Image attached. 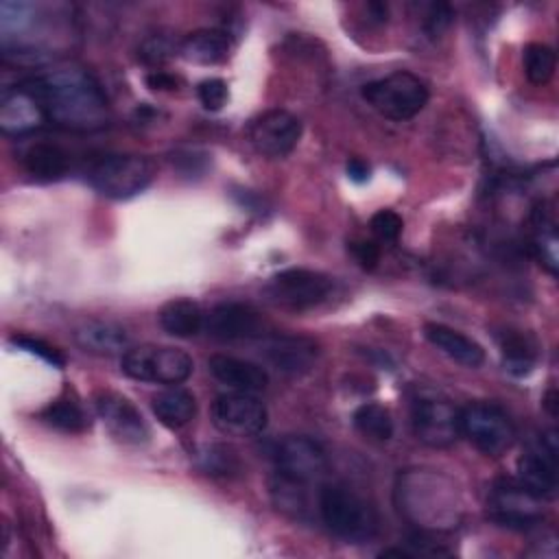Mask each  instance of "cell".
Masks as SVG:
<instances>
[{"instance_id": "1", "label": "cell", "mask_w": 559, "mask_h": 559, "mask_svg": "<svg viewBox=\"0 0 559 559\" xmlns=\"http://www.w3.org/2000/svg\"><path fill=\"white\" fill-rule=\"evenodd\" d=\"M41 103L48 122L68 131H98L109 124V100L98 81L79 66H63L22 81Z\"/></svg>"}, {"instance_id": "2", "label": "cell", "mask_w": 559, "mask_h": 559, "mask_svg": "<svg viewBox=\"0 0 559 559\" xmlns=\"http://www.w3.org/2000/svg\"><path fill=\"white\" fill-rule=\"evenodd\" d=\"M395 504L411 524L428 533L456 528L465 513L456 483L448 474L428 467H411L397 474Z\"/></svg>"}, {"instance_id": "3", "label": "cell", "mask_w": 559, "mask_h": 559, "mask_svg": "<svg viewBox=\"0 0 559 559\" xmlns=\"http://www.w3.org/2000/svg\"><path fill=\"white\" fill-rule=\"evenodd\" d=\"M319 513L323 524L349 544L369 542L378 533L376 509L347 485H325L319 493Z\"/></svg>"}, {"instance_id": "4", "label": "cell", "mask_w": 559, "mask_h": 559, "mask_svg": "<svg viewBox=\"0 0 559 559\" xmlns=\"http://www.w3.org/2000/svg\"><path fill=\"white\" fill-rule=\"evenodd\" d=\"M90 186L109 199H129L142 192L155 175L153 162L135 153L100 155L87 166Z\"/></svg>"}, {"instance_id": "5", "label": "cell", "mask_w": 559, "mask_h": 559, "mask_svg": "<svg viewBox=\"0 0 559 559\" xmlns=\"http://www.w3.org/2000/svg\"><path fill=\"white\" fill-rule=\"evenodd\" d=\"M360 94L378 114L397 122L417 116L430 96L426 81L406 70L365 83Z\"/></svg>"}, {"instance_id": "6", "label": "cell", "mask_w": 559, "mask_h": 559, "mask_svg": "<svg viewBox=\"0 0 559 559\" xmlns=\"http://www.w3.org/2000/svg\"><path fill=\"white\" fill-rule=\"evenodd\" d=\"M120 369L124 376L140 382L155 384H181L190 378L194 362L179 349L168 345H135L129 347L120 358Z\"/></svg>"}, {"instance_id": "7", "label": "cell", "mask_w": 559, "mask_h": 559, "mask_svg": "<svg viewBox=\"0 0 559 559\" xmlns=\"http://www.w3.org/2000/svg\"><path fill=\"white\" fill-rule=\"evenodd\" d=\"M459 428L467 441L487 456H500L515 443V426L491 402H469L459 411Z\"/></svg>"}, {"instance_id": "8", "label": "cell", "mask_w": 559, "mask_h": 559, "mask_svg": "<svg viewBox=\"0 0 559 559\" xmlns=\"http://www.w3.org/2000/svg\"><path fill=\"white\" fill-rule=\"evenodd\" d=\"M334 290V280L321 271L312 269H284L275 273L264 293L269 299L288 310H308L323 304Z\"/></svg>"}, {"instance_id": "9", "label": "cell", "mask_w": 559, "mask_h": 559, "mask_svg": "<svg viewBox=\"0 0 559 559\" xmlns=\"http://www.w3.org/2000/svg\"><path fill=\"white\" fill-rule=\"evenodd\" d=\"M411 424L415 437L428 448H450L459 435V408L435 393H421L413 400Z\"/></svg>"}, {"instance_id": "10", "label": "cell", "mask_w": 559, "mask_h": 559, "mask_svg": "<svg viewBox=\"0 0 559 559\" xmlns=\"http://www.w3.org/2000/svg\"><path fill=\"white\" fill-rule=\"evenodd\" d=\"M487 515L500 526L524 531L542 522V498L520 480H498L489 491Z\"/></svg>"}, {"instance_id": "11", "label": "cell", "mask_w": 559, "mask_h": 559, "mask_svg": "<svg viewBox=\"0 0 559 559\" xmlns=\"http://www.w3.org/2000/svg\"><path fill=\"white\" fill-rule=\"evenodd\" d=\"M249 142L258 155L286 157L301 138V120L286 109H266L249 122Z\"/></svg>"}, {"instance_id": "12", "label": "cell", "mask_w": 559, "mask_h": 559, "mask_svg": "<svg viewBox=\"0 0 559 559\" xmlns=\"http://www.w3.org/2000/svg\"><path fill=\"white\" fill-rule=\"evenodd\" d=\"M214 426L234 437H251L264 430L269 413L266 406L253 395L245 391L223 393L212 404Z\"/></svg>"}, {"instance_id": "13", "label": "cell", "mask_w": 559, "mask_h": 559, "mask_svg": "<svg viewBox=\"0 0 559 559\" xmlns=\"http://www.w3.org/2000/svg\"><path fill=\"white\" fill-rule=\"evenodd\" d=\"M518 480L542 500L557 493V432L552 428L518 459Z\"/></svg>"}, {"instance_id": "14", "label": "cell", "mask_w": 559, "mask_h": 559, "mask_svg": "<svg viewBox=\"0 0 559 559\" xmlns=\"http://www.w3.org/2000/svg\"><path fill=\"white\" fill-rule=\"evenodd\" d=\"M94 406L107 430L122 443L142 445L148 441V426L135 404L122 393L100 389L94 393Z\"/></svg>"}, {"instance_id": "15", "label": "cell", "mask_w": 559, "mask_h": 559, "mask_svg": "<svg viewBox=\"0 0 559 559\" xmlns=\"http://www.w3.org/2000/svg\"><path fill=\"white\" fill-rule=\"evenodd\" d=\"M273 459L280 474L301 483H312L328 469V456L323 448L306 435H288L277 441Z\"/></svg>"}, {"instance_id": "16", "label": "cell", "mask_w": 559, "mask_h": 559, "mask_svg": "<svg viewBox=\"0 0 559 559\" xmlns=\"http://www.w3.org/2000/svg\"><path fill=\"white\" fill-rule=\"evenodd\" d=\"M262 314L240 301H223L205 314L203 330L216 341H249L264 336Z\"/></svg>"}, {"instance_id": "17", "label": "cell", "mask_w": 559, "mask_h": 559, "mask_svg": "<svg viewBox=\"0 0 559 559\" xmlns=\"http://www.w3.org/2000/svg\"><path fill=\"white\" fill-rule=\"evenodd\" d=\"M262 356L264 360L284 376H301L308 373L317 358L319 345L310 336L301 334H273L262 336Z\"/></svg>"}, {"instance_id": "18", "label": "cell", "mask_w": 559, "mask_h": 559, "mask_svg": "<svg viewBox=\"0 0 559 559\" xmlns=\"http://www.w3.org/2000/svg\"><path fill=\"white\" fill-rule=\"evenodd\" d=\"M48 122L41 103L22 83L4 92L0 100V129L7 135H26Z\"/></svg>"}, {"instance_id": "19", "label": "cell", "mask_w": 559, "mask_h": 559, "mask_svg": "<svg viewBox=\"0 0 559 559\" xmlns=\"http://www.w3.org/2000/svg\"><path fill=\"white\" fill-rule=\"evenodd\" d=\"M72 338L83 352L107 358L122 356L131 347V336L122 325L100 319H90L76 325Z\"/></svg>"}, {"instance_id": "20", "label": "cell", "mask_w": 559, "mask_h": 559, "mask_svg": "<svg viewBox=\"0 0 559 559\" xmlns=\"http://www.w3.org/2000/svg\"><path fill=\"white\" fill-rule=\"evenodd\" d=\"M207 369L221 384L229 386L231 391L258 393L269 384V373L264 367L236 356L214 354L207 360Z\"/></svg>"}, {"instance_id": "21", "label": "cell", "mask_w": 559, "mask_h": 559, "mask_svg": "<svg viewBox=\"0 0 559 559\" xmlns=\"http://www.w3.org/2000/svg\"><path fill=\"white\" fill-rule=\"evenodd\" d=\"M424 336L428 338L430 345H435L439 352H443L448 358H452L463 367L476 369L485 362L483 345L450 325L430 321L424 325Z\"/></svg>"}, {"instance_id": "22", "label": "cell", "mask_w": 559, "mask_h": 559, "mask_svg": "<svg viewBox=\"0 0 559 559\" xmlns=\"http://www.w3.org/2000/svg\"><path fill=\"white\" fill-rule=\"evenodd\" d=\"M179 55L197 66H216L229 55V35L221 28H197L181 39Z\"/></svg>"}, {"instance_id": "23", "label": "cell", "mask_w": 559, "mask_h": 559, "mask_svg": "<svg viewBox=\"0 0 559 559\" xmlns=\"http://www.w3.org/2000/svg\"><path fill=\"white\" fill-rule=\"evenodd\" d=\"M151 408H153L155 417L159 419V424L177 430L194 419L197 400L188 389L173 384V386L159 391L157 395H153Z\"/></svg>"}, {"instance_id": "24", "label": "cell", "mask_w": 559, "mask_h": 559, "mask_svg": "<svg viewBox=\"0 0 559 559\" xmlns=\"http://www.w3.org/2000/svg\"><path fill=\"white\" fill-rule=\"evenodd\" d=\"M157 321L166 334L177 338H190L203 330L205 314L197 301L181 297L166 301L157 312Z\"/></svg>"}, {"instance_id": "25", "label": "cell", "mask_w": 559, "mask_h": 559, "mask_svg": "<svg viewBox=\"0 0 559 559\" xmlns=\"http://www.w3.org/2000/svg\"><path fill=\"white\" fill-rule=\"evenodd\" d=\"M22 164L35 179L55 181L70 170V155L57 144L37 142L26 148V153L22 155Z\"/></svg>"}, {"instance_id": "26", "label": "cell", "mask_w": 559, "mask_h": 559, "mask_svg": "<svg viewBox=\"0 0 559 559\" xmlns=\"http://www.w3.org/2000/svg\"><path fill=\"white\" fill-rule=\"evenodd\" d=\"M306 485L308 483L288 478L277 472V476L271 480V498L275 509L293 520H308L310 500H308Z\"/></svg>"}, {"instance_id": "27", "label": "cell", "mask_w": 559, "mask_h": 559, "mask_svg": "<svg viewBox=\"0 0 559 559\" xmlns=\"http://www.w3.org/2000/svg\"><path fill=\"white\" fill-rule=\"evenodd\" d=\"M48 426L61 430V432H68V435H81V432H87L92 421H90V415L85 413V408L74 400L70 397L68 393L57 397L55 402H50L41 415H39Z\"/></svg>"}, {"instance_id": "28", "label": "cell", "mask_w": 559, "mask_h": 559, "mask_svg": "<svg viewBox=\"0 0 559 559\" xmlns=\"http://www.w3.org/2000/svg\"><path fill=\"white\" fill-rule=\"evenodd\" d=\"M352 421H354V428L367 439L389 441L393 437V419L389 408H384L382 404H376V402L360 404L354 411Z\"/></svg>"}, {"instance_id": "29", "label": "cell", "mask_w": 559, "mask_h": 559, "mask_svg": "<svg viewBox=\"0 0 559 559\" xmlns=\"http://www.w3.org/2000/svg\"><path fill=\"white\" fill-rule=\"evenodd\" d=\"M504 369L513 376H526L537 360V345L526 334H509L502 341Z\"/></svg>"}, {"instance_id": "30", "label": "cell", "mask_w": 559, "mask_h": 559, "mask_svg": "<svg viewBox=\"0 0 559 559\" xmlns=\"http://www.w3.org/2000/svg\"><path fill=\"white\" fill-rule=\"evenodd\" d=\"M522 63H524V74L533 85H546L555 74L557 55L548 44L533 41L524 48Z\"/></svg>"}, {"instance_id": "31", "label": "cell", "mask_w": 559, "mask_h": 559, "mask_svg": "<svg viewBox=\"0 0 559 559\" xmlns=\"http://www.w3.org/2000/svg\"><path fill=\"white\" fill-rule=\"evenodd\" d=\"M533 227H535L533 249L537 251L539 260L548 266V271L555 273L557 271V229H555V221L539 207L533 214Z\"/></svg>"}, {"instance_id": "32", "label": "cell", "mask_w": 559, "mask_h": 559, "mask_svg": "<svg viewBox=\"0 0 559 559\" xmlns=\"http://www.w3.org/2000/svg\"><path fill=\"white\" fill-rule=\"evenodd\" d=\"M199 463H201L203 472L214 474V476H234V474H240V469H242L236 450L225 443L207 445L201 452Z\"/></svg>"}, {"instance_id": "33", "label": "cell", "mask_w": 559, "mask_h": 559, "mask_svg": "<svg viewBox=\"0 0 559 559\" xmlns=\"http://www.w3.org/2000/svg\"><path fill=\"white\" fill-rule=\"evenodd\" d=\"M175 52H179V46L166 35H151L138 48V57L146 66H159V63L168 61Z\"/></svg>"}, {"instance_id": "34", "label": "cell", "mask_w": 559, "mask_h": 559, "mask_svg": "<svg viewBox=\"0 0 559 559\" xmlns=\"http://www.w3.org/2000/svg\"><path fill=\"white\" fill-rule=\"evenodd\" d=\"M369 227L373 231V236L382 242H393L400 238L402 229H404V221L397 212L393 210H378L371 221H369Z\"/></svg>"}, {"instance_id": "35", "label": "cell", "mask_w": 559, "mask_h": 559, "mask_svg": "<svg viewBox=\"0 0 559 559\" xmlns=\"http://www.w3.org/2000/svg\"><path fill=\"white\" fill-rule=\"evenodd\" d=\"M9 343L15 345V347H20V349H24V352H31V354L44 358V360L50 362L52 367H63V365H66V358L59 354V349L52 347V345H48V343L41 341V338H33V336H26V334H13V336L9 338Z\"/></svg>"}, {"instance_id": "36", "label": "cell", "mask_w": 559, "mask_h": 559, "mask_svg": "<svg viewBox=\"0 0 559 559\" xmlns=\"http://www.w3.org/2000/svg\"><path fill=\"white\" fill-rule=\"evenodd\" d=\"M197 96L201 100V105L207 109V111H218L225 103H227V83L218 76H210V79H203L199 85H197Z\"/></svg>"}, {"instance_id": "37", "label": "cell", "mask_w": 559, "mask_h": 559, "mask_svg": "<svg viewBox=\"0 0 559 559\" xmlns=\"http://www.w3.org/2000/svg\"><path fill=\"white\" fill-rule=\"evenodd\" d=\"M347 249L362 269L371 271L380 262V247L373 240H352Z\"/></svg>"}, {"instance_id": "38", "label": "cell", "mask_w": 559, "mask_h": 559, "mask_svg": "<svg viewBox=\"0 0 559 559\" xmlns=\"http://www.w3.org/2000/svg\"><path fill=\"white\" fill-rule=\"evenodd\" d=\"M452 15H454V13H452V9H450L448 4H432L430 11H428V15H426L424 26H426V31L435 37V35L443 33V31L450 26Z\"/></svg>"}, {"instance_id": "39", "label": "cell", "mask_w": 559, "mask_h": 559, "mask_svg": "<svg viewBox=\"0 0 559 559\" xmlns=\"http://www.w3.org/2000/svg\"><path fill=\"white\" fill-rule=\"evenodd\" d=\"M146 85L157 92H173L179 87V76L168 74L164 70H153L146 74Z\"/></svg>"}, {"instance_id": "40", "label": "cell", "mask_w": 559, "mask_h": 559, "mask_svg": "<svg viewBox=\"0 0 559 559\" xmlns=\"http://www.w3.org/2000/svg\"><path fill=\"white\" fill-rule=\"evenodd\" d=\"M345 173H347V177H349L352 181H356V183H365V181L371 177L369 164H367L365 159H360V157H352V159L345 164Z\"/></svg>"}, {"instance_id": "41", "label": "cell", "mask_w": 559, "mask_h": 559, "mask_svg": "<svg viewBox=\"0 0 559 559\" xmlns=\"http://www.w3.org/2000/svg\"><path fill=\"white\" fill-rule=\"evenodd\" d=\"M544 408L555 417L557 415V391L555 389H548L546 395H544Z\"/></svg>"}]
</instances>
